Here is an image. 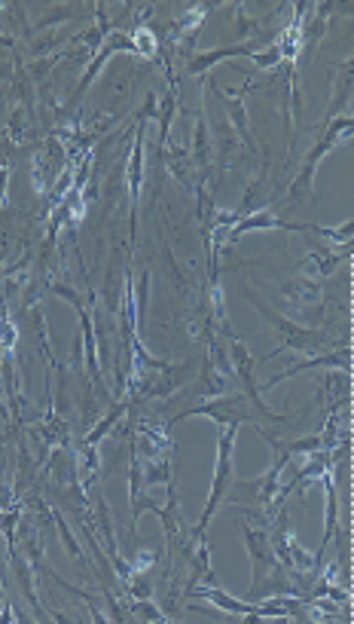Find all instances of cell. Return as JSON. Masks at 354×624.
I'll return each mask as SVG.
<instances>
[{
	"instance_id": "obj_8",
	"label": "cell",
	"mask_w": 354,
	"mask_h": 624,
	"mask_svg": "<svg viewBox=\"0 0 354 624\" xmlns=\"http://www.w3.org/2000/svg\"><path fill=\"white\" fill-rule=\"evenodd\" d=\"M123 410H125V407H123V404H113V407H110V413H107V416H104V420H101V422H98V425H95V429H92V431H89L86 444H98V441H101V438H104V435H107V431L113 429V422H116V420H119V416H123Z\"/></svg>"
},
{
	"instance_id": "obj_1",
	"label": "cell",
	"mask_w": 354,
	"mask_h": 624,
	"mask_svg": "<svg viewBox=\"0 0 354 624\" xmlns=\"http://www.w3.org/2000/svg\"><path fill=\"white\" fill-rule=\"evenodd\" d=\"M238 425L242 422H226L223 435H220V447H217V471H214V487H211V499H208V508H205L199 527H196V538H205V529H208V520L214 517L217 505L226 496L232 484V450H236V435H238Z\"/></svg>"
},
{
	"instance_id": "obj_14",
	"label": "cell",
	"mask_w": 354,
	"mask_h": 624,
	"mask_svg": "<svg viewBox=\"0 0 354 624\" xmlns=\"http://www.w3.org/2000/svg\"><path fill=\"white\" fill-rule=\"evenodd\" d=\"M0 43H3V46H10V37H3V34H0Z\"/></svg>"
},
{
	"instance_id": "obj_12",
	"label": "cell",
	"mask_w": 354,
	"mask_h": 624,
	"mask_svg": "<svg viewBox=\"0 0 354 624\" xmlns=\"http://www.w3.org/2000/svg\"><path fill=\"white\" fill-rule=\"evenodd\" d=\"M134 612L144 615V618H150V621H168V615L159 612V609H153L150 600H138V603H134Z\"/></svg>"
},
{
	"instance_id": "obj_2",
	"label": "cell",
	"mask_w": 354,
	"mask_h": 624,
	"mask_svg": "<svg viewBox=\"0 0 354 624\" xmlns=\"http://www.w3.org/2000/svg\"><path fill=\"white\" fill-rule=\"evenodd\" d=\"M345 129H351V119L345 117V119H336V123L330 126V132L321 138V144L315 147L309 156H306V162H302V172H300V178L293 181V187H290V202H296V199H302V196H309L311 193V178H315V168H317V162L324 159V153H330L333 147H336V141H339V135H342Z\"/></svg>"
},
{
	"instance_id": "obj_4",
	"label": "cell",
	"mask_w": 354,
	"mask_h": 624,
	"mask_svg": "<svg viewBox=\"0 0 354 624\" xmlns=\"http://www.w3.org/2000/svg\"><path fill=\"white\" fill-rule=\"evenodd\" d=\"M232 361H236V371H238V377L244 380V389H247V398H251L253 404H257V410L263 416H269V420H284V416H278V413H272V410L263 404V398H260V392H257V386H253V361H251V355H247V349L238 340H232Z\"/></svg>"
},
{
	"instance_id": "obj_6",
	"label": "cell",
	"mask_w": 354,
	"mask_h": 624,
	"mask_svg": "<svg viewBox=\"0 0 354 624\" xmlns=\"http://www.w3.org/2000/svg\"><path fill=\"white\" fill-rule=\"evenodd\" d=\"M321 480H324V490H327V533H324V548H327V542L333 538V533H336V517H339V511H336V487H333V474L324 471Z\"/></svg>"
},
{
	"instance_id": "obj_5",
	"label": "cell",
	"mask_w": 354,
	"mask_h": 624,
	"mask_svg": "<svg viewBox=\"0 0 354 624\" xmlns=\"http://www.w3.org/2000/svg\"><path fill=\"white\" fill-rule=\"evenodd\" d=\"M253 52H257V43H242V46L211 49V52L196 55V59L189 61V74H202V70H208L211 65H217V61H223V59H232V55H253Z\"/></svg>"
},
{
	"instance_id": "obj_11",
	"label": "cell",
	"mask_w": 354,
	"mask_h": 624,
	"mask_svg": "<svg viewBox=\"0 0 354 624\" xmlns=\"http://www.w3.org/2000/svg\"><path fill=\"white\" fill-rule=\"evenodd\" d=\"M134 52H140V55H153L156 52V43H153V34L150 31H144V28H140L138 34H134Z\"/></svg>"
},
{
	"instance_id": "obj_9",
	"label": "cell",
	"mask_w": 354,
	"mask_h": 624,
	"mask_svg": "<svg viewBox=\"0 0 354 624\" xmlns=\"http://www.w3.org/2000/svg\"><path fill=\"white\" fill-rule=\"evenodd\" d=\"M55 523H59V536H61V542H65V548L70 551L74 557H80V560H86L83 557V551H80V545L74 542V536H70V529H67V523L61 520V514H55Z\"/></svg>"
},
{
	"instance_id": "obj_3",
	"label": "cell",
	"mask_w": 354,
	"mask_h": 624,
	"mask_svg": "<svg viewBox=\"0 0 354 624\" xmlns=\"http://www.w3.org/2000/svg\"><path fill=\"white\" fill-rule=\"evenodd\" d=\"M244 542L247 551H251V563H253V585H260L269 572L278 566L272 551V542H269V529H257V527H244Z\"/></svg>"
},
{
	"instance_id": "obj_13",
	"label": "cell",
	"mask_w": 354,
	"mask_h": 624,
	"mask_svg": "<svg viewBox=\"0 0 354 624\" xmlns=\"http://www.w3.org/2000/svg\"><path fill=\"white\" fill-rule=\"evenodd\" d=\"M16 615H12V609L10 606H3V615H0V621H12Z\"/></svg>"
},
{
	"instance_id": "obj_15",
	"label": "cell",
	"mask_w": 354,
	"mask_h": 624,
	"mask_svg": "<svg viewBox=\"0 0 354 624\" xmlns=\"http://www.w3.org/2000/svg\"><path fill=\"white\" fill-rule=\"evenodd\" d=\"M0 600H3V591H0Z\"/></svg>"
},
{
	"instance_id": "obj_10",
	"label": "cell",
	"mask_w": 354,
	"mask_h": 624,
	"mask_svg": "<svg viewBox=\"0 0 354 624\" xmlns=\"http://www.w3.org/2000/svg\"><path fill=\"white\" fill-rule=\"evenodd\" d=\"M281 59H284V55H281L278 43H272V46L266 49V52H253V61H257L260 68H275V65H278Z\"/></svg>"
},
{
	"instance_id": "obj_7",
	"label": "cell",
	"mask_w": 354,
	"mask_h": 624,
	"mask_svg": "<svg viewBox=\"0 0 354 624\" xmlns=\"http://www.w3.org/2000/svg\"><path fill=\"white\" fill-rule=\"evenodd\" d=\"M140 141H144V129H138V138H134V150H132V168H129L132 202H138V193H140Z\"/></svg>"
}]
</instances>
